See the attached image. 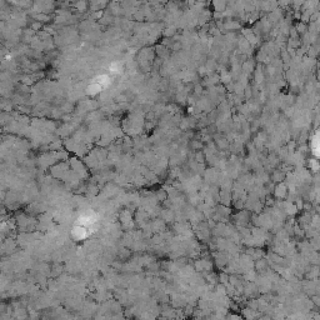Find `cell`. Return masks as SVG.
Instances as JSON below:
<instances>
[{
  "instance_id": "cell-4",
  "label": "cell",
  "mask_w": 320,
  "mask_h": 320,
  "mask_svg": "<svg viewBox=\"0 0 320 320\" xmlns=\"http://www.w3.org/2000/svg\"><path fill=\"white\" fill-rule=\"evenodd\" d=\"M229 279H230V276L226 274V273H221L219 275V281H220V284H224V285L229 284Z\"/></svg>"
},
{
  "instance_id": "cell-1",
  "label": "cell",
  "mask_w": 320,
  "mask_h": 320,
  "mask_svg": "<svg viewBox=\"0 0 320 320\" xmlns=\"http://www.w3.org/2000/svg\"><path fill=\"white\" fill-rule=\"evenodd\" d=\"M274 194H275V197L278 199H284L286 195H288V188L285 187V184L284 183H280V184H278L276 187L274 188Z\"/></svg>"
},
{
  "instance_id": "cell-2",
  "label": "cell",
  "mask_w": 320,
  "mask_h": 320,
  "mask_svg": "<svg viewBox=\"0 0 320 320\" xmlns=\"http://www.w3.org/2000/svg\"><path fill=\"white\" fill-rule=\"evenodd\" d=\"M284 178H285V175H284L283 170H275L273 173V177H271L273 181H275V183H281Z\"/></svg>"
},
{
  "instance_id": "cell-6",
  "label": "cell",
  "mask_w": 320,
  "mask_h": 320,
  "mask_svg": "<svg viewBox=\"0 0 320 320\" xmlns=\"http://www.w3.org/2000/svg\"><path fill=\"white\" fill-rule=\"evenodd\" d=\"M313 301H314V304H315V305L320 306V296H319V295H315V296H313Z\"/></svg>"
},
{
  "instance_id": "cell-5",
  "label": "cell",
  "mask_w": 320,
  "mask_h": 320,
  "mask_svg": "<svg viewBox=\"0 0 320 320\" xmlns=\"http://www.w3.org/2000/svg\"><path fill=\"white\" fill-rule=\"evenodd\" d=\"M197 163H200V164H204L205 163V159H204V155L203 153H197Z\"/></svg>"
},
{
  "instance_id": "cell-3",
  "label": "cell",
  "mask_w": 320,
  "mask_h": 320,
  "mask_svg": "<svg viewBox=\"0 0 320 320\" xmlns=\"http://www.w3.org/2000/svg\"><path fill=\"white\" fill-rule=\"evenodd\" d=\"M155 197H157V199L159 200V201H164V200H167L168 199V193H167V190H165L164 188L163 189H159V190H157V193H155Z\"/></svg>"
}]
</instances>
